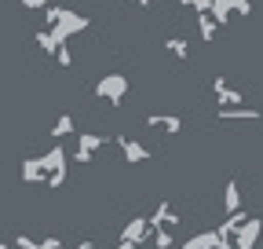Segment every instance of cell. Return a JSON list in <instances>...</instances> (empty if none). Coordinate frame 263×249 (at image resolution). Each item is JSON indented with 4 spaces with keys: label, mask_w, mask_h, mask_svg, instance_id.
<instances>
[{
    "label": "cell",
    "mask_w": 263,
    "mask_h": 249,
    "mask_svg": "<svg viewBox=\"0 0 263 249\" xmlns=\"http://www.w3.org/2000/svg\"><path fill=\"white\" fill-rule=\"evenodd\" d=\"M77 249H99V245H95V242H81Z\"/></svg>",
    "instance_id": "obj_25"
},
{
    "label": "cell",
    "mask_w": 263,
    "mask_h": 249,
    "mask_svg": "<svg viewBox=\"0 0 263 249\" xmlns=\"http://www.w3.org/2000/svg\"><path fill=\"white\" fill-rule=\"evenodd\" d=\"M51 55H55V62H59V66H66V70L73 66V51H70V44H66V41H62V44H59Z\"/></svg>",
    "instance_id": "obj_19"
},
{
    "label": "cell",
    "mask_w": 263,
    "mask_h": 249,
    "mask_svg": "<svg viewBox=\"0 0 263 249\" xmlns=\"http://www.w3.org/2000/svg\"><path fill=\"white\" fill-rule=\"evenodd\" d=\"M197 26H201V37H205V41H212L219 22H216V15H212V11H197Z\"/></svg>",
    "instance_id": "obj_17"
},
{
    "label": "cell",
    "mask_w": 263,
    "mask_h": 249,
    "mask_svg": "<svg viewBox=\"0 0 263 249\" xmlns=\"http://www.w3.org/2000/svg\"><path fill=\"white\" fill-rule=\"evenodd\" d=\"M117 147H121V154H124L128 165H143V162L150 158V150H146L143 143H136L132 136H117Z\"/></svg>",
    "instance_id": "obj_7"
},
{
    "label": "cell",
    "mask_w": 263,
    "mask_h": 249,
    "mask_svg": "<svg viewBox=\"0 0 263 249\" xmlns=\"http://www.w3.org/2000/svg\"><path fill=\"white\" fill-rule=\"evenodd\" d=\"M212 0H183V8H197V11H209Z\"/></svg>",
    "instance_id": "obj_24"
},
{
    "label": "cell",
    "mask_w": 263,
    "mask_h": 249,
    "mask_svg": "<svg viewBox=\"0 0 263 249\" xmlns=\"http://www.w3.org/2000/svg\"><path fill=\"white\" fill-rule=\"evenodd\" d=\"M128 96V77L124 74H106L103 81H95V99H106L110 106H121Z\"/></svg>",
    "instance_id": "obj_3"
},
{
    "label": "cell",
    "mask_w": 263,
    "mask_h": 249,
    "mask_svg": "<svg viewBox=\"0 0 263 249\" xmlns=\"http://www.w3.org/2000/svg\"><path fill=\"white\" fill-rule=\"evenodd\" d=\"M44 180V162L41 158H26L22 162V183H41Z\"/></svg>",
    "instance_id": "obj_13"
},
{
    "label": "cell",
    "mask_w": 263,
    "mask_h": 249,
    "mask_svg": "<svg viewBox=\"0 0 263 249\" xmlns=\"http://www.w3.org/2000/svg\"><path fill=\"white\" fill-rule=\"evenodd\" d=\"M212 92H216V103H219V106H234V103H241V92L230 88L227 77H216V81H212Z\"/></svg>",
    "instance_id": "obj_10"
},
{
    "label": "cell",
    "mask_w": 263,
    "mask_h": 249,
    "mask_svg": "<svg viewBox=\"0 0 263 249\" xmlns=\"http://www.w3.org/2000/svg\"><path fill=\"white\" fill-rule=\"evenodd\" d=\"M164 48H168L176 59H186V55H190V44H186V37H168V41H164Z\"/></svg>",
    "instance_id": "obj_18"
},
{
    "label": "cell",
    "mask_w": 263,
    "mask_h": 249,
    "mask_svg": "<svg viewBox=\"0 0 263 249\" xmlns=\"http://www.w3.org/2000/svg\"><path fill=\"white\" fill-rule=\"evenodd\" d=\"M121 238L132 242V245H143V242L150 238V220H146V216H136V220H128V224L121 227Z\"/></svg>",
    "instance_id": "obj_6"
},
{
    "label": "cell",
    "mask_w": 263,
    "mask_h": 249,
    "mask_svg": "<svg viewBox=\"0 0 263 249\" xmlns=\"http://www.w3.org/2000/svg\"><path fill=\"white\" fill-rule=\"evenodd\" d=\"M259 231H263V224L256 220V216H249V220L241 224V231L234 235V238H238V245H234V249H256V242H259Z\"/></svg>",
    "instance_id": "obj_8"
},
{
    "label": "cell",
    "mask_w": 263,
    "mask_h": 249,
    "mask_svg": "<svg viewBox=\"0 0 263 249\" xmlns=\"http://www.w3.org/2000/svg\"><path fill=\"white\" fill-rule=\"evenodd\" d=\"M62 41H55V33H51V29H41V33H37V48L41 51H55Z\"/></svg>",
    "instance_id": "obj_20"
},
{
    "label": "cell",
    "mask_w": 263,
    "mask_h": 249,
    "mask_svg": "<svg viewBox=\"0 0 263 249\" xmlns=\"http://www.w3.org/2000/svg\"><path fill=\"white\" fill-rule=\"evenodd\" d=\"M18 4H22V8H26V11H37V8H41V11H44V8H48V4H51V0H18Z\"/></svg>",
    "instance_id": "obj_21"
},
{
    "label": "cell",
    "mask_w": 263,
    "mask_h": 249,
    "mask_svg": "<svg viewBox=\"0 0 263 249\" xmlns=\"http://www.w3.org/2000/svg\"><path fill=\"white\" fill-rule=\"evenodd\" d=\"M146 220H150V227H172V231L179 227V216L172 212V202H168V198H161V202L154 205V212L146 216Z\"/></svg>",
    "instance_id": "obj_5"
},
{
    "label": "cell",
    "mask_w": 263,
    "mask_h": 249,
    "mask_svg": "<svg viewBox=\"0 0 263 249\" xmlns=\"http://www.w3.org/2000/svg\"><path fill=\"white\" fill-rule=\"evenodd\" d=\"M172 249H223V242H219V235H216V231H201V235H194L190 242L172 245Z\"/></svg>",
    "instance_id": "obj_11"
},
{
    "label": "cell",
    "mask_w": 263,
    "mask_h": 249,
    "mask_svg": "<svg viewBox=\"0 0 263 249\" xmlns=\"http://www.w3.org/2000/svg\"><path fill=\"white\" fill-rule=\"evenodd\" d=\"M146 124H150V129L168 132V136H176V132L183 129V117H176V114H150V117H146Z\"/></svg>",
    "instance_id": "obj_9"
},
{
    "label": "cell",
    "mask_w": 263,
    "mask_h": 249,
    "mask_svg": "<svg viewBox=\"0 0 263 249\" xmlns=\"http://www.w3.org/2000/svg\"><path fill=\"white\" fill-rule=\"evenodd\" d=\"M230 11H238V15H249V11H252V4H249V0H230Z\"/></svg>",
    "instance_id": "obj_22"
},
{
    "label": "cell",
    "mask_w": 263,
    "mask_h": 249,
    "mask_svg": "<svg viewBox=\"0 0 263 249\" xmlns=\"http://www.w3.org/2000/svg\"><path fill=\"white\" fill-rule=\"evenodd\" d=\"M77 129V121H73V114H59V121L51 124V139H62V136H70Z\"/></svg>",
    "instance_id": "obj_14"
},
{
    "label": "cell",
    "mask_w": 263,
    "mask_h": 249,
    "mask_svg": "<svg viewBox=\"0 0 263 249\" xmlns=\"http://www.w3.org/2000/svg\"><path fill=\"white\" fill-rule=\"evenodd\" d=\"M223 209H227V212L241 209V191H238V180H230V183H227V191H223Z\"/></svg>",
    "instance_id": "obj_16"
},
{
    "label": "cell",
    "mask_w": 263,
    "mask_h": 249,
    "mask_svg": "<svg viewBox=\"0 0 263 249\" xmlns=\"http://www.w3.org/2000/svg\"><path fill=\"white\" fill-rule=\"evenodd\" d=\"M106 147V136H99V132H81L77 136V147H73V165H91L95 162V154Z\"/></svg>",
    "instance_id": "obj_4"
},
{
    "label": "cell",
    "mask_w": 263,
    "mask_h": 249,
    "mask_svg": "<svg viewBox=\"0 0 263 249\" xmlns=\"http://www.w3.org/2000/svg\"><path fill=\"white\" fill-rule=\"evenodd\" d=\"M150 238H154L157 249H172L176 245V231L172 227H150Z\"/></svg>",
    "instance_id": "obj_15"
},
{
    "label": "cell",
    "mask_w": 263,
    "mask_h": 249,
    "mask_svg": "<svg viewBox=\"0 0 263 249\" xmlns=\"http://www.w3.org/2000/svg\"><path fill=\"white\" fill-rule=\"evenodd\" d=\"M48 29L55 33V41H70L73 33H84V29H88V19L77 15V11H70V8H59V15H55V22Z\"/></svg>",
    "instance_id": "obj_2"
},
{
    "label": "cell",
    "mask_w": 263,
    "mask_h": 249,
    "mask_svg": "<svg viewBox=\"0 0 263 249\" xmlns=\"http://www.w3.org/2000/svg\"><path fill=\"white\" fill-rule=\"evenodd\" d=\"M216 114H219V121H234V117H245V121H259V117H263L259 110H249V106H241V103H234V106H219Z\"/></svg>",
    "instance_id": "obj_12"
},
{
    "label": "cell",
    "mask_w": 263,
    "mask_h": 249,
    "mask_svg": "<svg viewBox=\"0 0 263 249\" xmlns=\"http://www.w3.org/2000/svg\"><path fill=\"white\" fill-rule=\"evenodd\" d=\"M41 162H44V183L51 187V191H59V187L66 183V165H70V158H66V147L62 143H51L48 154H41Z\"/></svg>",
    "instance_id": "obj_1"
},
{
    "label": "cell",
    "mask_w": 263,
    "mask_h": 249,
    "mask_svg": "<svg viewBox=\"0 0 263 249\" xmlns=\"http://www.w3.org/2000/svg\"><path fill=\"white\" fill-rule=\"evenodd\" d=\"M0 249H8V242H0Z\"/></svg>",
    "instance_id": "obj_26"
},
{
    "label": "cell",
    "mask_w": 263,
    "mask_h": 249,
    "mask_svg": "<svg viewBox=\"0 0 263 249\" xmlns=\"http://www.w3.org/2000/svg\"><path fill=\"white\" fill-rule=\"evenodd\" d=\"M33 249H62V242H59V238L51 235V238H41V242L33 245Z\"/></svg>",
    "instance_id": "obj_23"
}]
</instances>
